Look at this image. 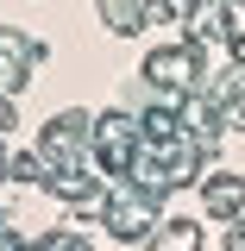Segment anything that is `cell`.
Segmentation results:
<instances>
[{"instance_id": "6da1fadb", "label": "cell", "mask_w": 245, "mask_h": 251, "mask_svg": "<svg viewBox=\"0 0 245 251\" xmlns=\"http://www.w3.org/2000/svg\"><path fill=\"white\" fill-rule=\"evenodd\" d=\"M208 207H214V214H239V207H245V182H239V176L208 182Z\"/></svg>"}, {"instance_id": "7a4b0ae2", "label": "cell", "mask_w": 245, "mask_h": 251, "mask_svg": "<svg viewBox=\"0 0 245 251\" xmlns=\"http://www.w3.org/2000/svg\"><path fill=\"white\" fill-rule=\"evenodd\" d=\"M157 251H195V226H189V220H170V226L157 232Z\"/></svg>"}]
</instances>
